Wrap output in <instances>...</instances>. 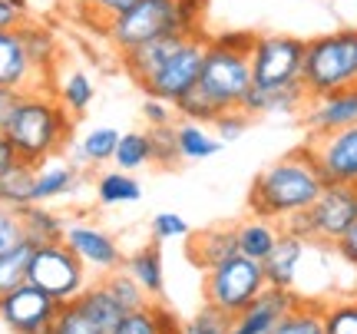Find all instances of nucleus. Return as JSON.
Instances as JSON below:
<instances>
[{
    "label": "nucleus",
    "mask_w": 357,
    "mask_h": 334,
    "mask_svg": "<svg viewBox=\"0 0 357 334\" xmlns=\"http://www.w3.org/2000/svg\"><path fill=\"white\" fill-rule=\"evenodd\" d=\"M149 142H153V166L159 169H176L182 162L178 155V142H176V126H149Z\"/></svg>",
    "instance_id": "obj_38"
},
{
    "label": "nucleus",
    "mask_w": 357,
    "mask_h": 334,
    "mask_svg": "<svg viewBox=\"0 0 357 334\" xmlns=\"http://www.w3.org/2000/svg\"><path fill=\"white\" fill-rule=\"evenodd\" d=\"M123 268L146 288L149 298H159L166 291V268H162V248H159V242H149L142 245L139 252H132L123 261Z\"/></svg>",
    "instance_id": "obj_23"
},
{
    "label": "nucleus",
    "mask_w": 357,
    "mask_h": 334,
    "mask_svg": "<svg viewBox=\"0 0 357 334\" xmlns=\"http://www.w3.org/2000/svg\"><path fill=\"white\" fill-rule=\"evenodd\" d=\"M238 255V238H235V225H212L205 231H192L189 235V258L192 265L202 271L218 268L222 261Z\"/></svg>",
    "instance_id": "obj_19"
},
{
    "label": "nucleus",
    "mask_w": 357,
    "mask_h": 334,
    "mask_svg": "<svg viewBox=\"0 0 357 334\" xmlns=\"http://www.w3.org/2000/svg\"><path fill=\"white\" fill-rule=\"evenodd\" d=\"M205 47H208V33H195V37H189L176 53H172V56H169L166 63L159 66V73H153L139 90L146 93V96L166 100V103L182 100V96L199 83L202 60H205Z\"/></svg>",
    "instance_id": "obj_10"
},
{
    "label": "nucleus",
    "mask_w": 357,
    "mask_h": 334,
    "mask_svg": "<svg viewBox=\"0 0 357 334\" xmlns=\"http://www.w3.org/2000/svg\"><path fill=\"white\" fill-rule=\"evenodd\" d=\"M79 182V166L77 162H63V159H47L37 166V202H50L60 195L73 192Z\"/></svg>",
    "instance_id": "obj_25"
},
{
    "label": "nucleus",
    "mask_w": 357,
    "mask_h": 334,
    "mask_svg": "<svg viewBox=\"0 0 357 334\" xmlns=\"http://www.w3.org/2000/svg\"><path fill=\"white\" fill-rule=\"evenodd\" d=\"M30 202H37V166L17 159L7 169H0V206L20 212Z\"/></svg>",
    "instance_id": "obj_20"
},
{
    "label": "nucleus",
    "mask_w": 357,
    "mask_h": 334,
    "mask_svg": "<svg viewBox=\"0 0 357 334\" xmlns=\"http://www.w3.org/2000/svg\"><path fill=\"white\" fill-rule=\"evenodd\" d=\"M305 126L311 136L318 132H331V129H344L357 123V86H347V90L328 93V96H314L307 100L305 113Z\"/></svg>",
    "instance_id": "obj_15"
},
{
    "label": "nucleus",
    "mask_w": 357,
    "mask_h": 334,
    "mask_svg": "<svg viewBox=\"0 0 357 334\" xmlns=\"http://www.w3.org/2000/svg\"><path fill=\"white\" fill-rule=\"evenodd\" d=\"M229 314L225 311L205 305L199 314H192L189 321H182V334H229Z\"/></svg>",
    "instance_id": "obj_40"
},
{
    "label": "nucleus",
    "mask_w": 357,
    "mask_h": 334,
    "mask_svg": "<svg viewBox=\"0 0 357 334\" xmlns=\"http://www.w3.org/2000/svg\"><path fill=\"white\" fill-rule=\"evenodd\" d=\"M321 189H324V176H321L311 149L301 146L258 172L248 189V212L281 225L284 219L314 206Z\"/></svg>",
    "instance_id": "obj_1"
},
{
    "label": "nucleus",
    "mask_w": 357,
    "mask_h": 334,
    "mask_svg": "<svg viewBox=\"0 0 357 334\" xmlns=\"http://www.w3.org/2000/svg\"><path fill=\"white\" fill-rule=\"evenodd\" d=\"M102 284L113 291V298L123 305V311H139V308H146L153 298L146 295V288H142L132 275H129L126 268H116V271H109L106 278H102Z\"/></svg>",
    "instance_id": "obj_35"
},
{
    "label": "nucleus",
    "mask_w": 357,
    "mask_h": 334,
    "mask_svg": "<svg viewBox=\"0 0 357 334\" xmlns=\"http://www.w3.org/2000/svg\"><path fill=\"white\" fill-rule=\"evenodd\" d=\"M47 334H106V331L79 308L77 301H66V305H60V311H56V318H53Z\"/></svg>",
    "instance_id": "obj_37"
},
{
    "label": "nucleus",
    "mask_w": 357,
    "mask_h": 334,
    "mask_svg": "<svg viewBox=\"0 0 357 334\" xmlns=\"http://www.w3.org/2000/svg\"><path fill=\"white\" fill-rule=\"evenodd\" d=\"M298 301H301L298 291H291V288H271V284H268L248 308H242L238 314H231L229 334H271L278 328L281 318H284Z\"/></svg>",
    "instance_id": "obj_14"
},
{
    "label": "nucleus",
    "mask_w": 357,
    "mask_h": 334,
    "mask_svg": "<svg viewBox=\"0 0 357 334\" xmlns=\"http://www.w3.org/2000/svg\"><path fill=\"white\" fill-rule=\"evenodd\" d=\"M63 242L86 268H96L102 275L123 268V261H126L113 235L100 225H93V222H70L63 229Z\"/></svg>",
    "instance_id": "obj_13"
},
{
    "label": "nucleus",
    "mask_w": 357,
    "mask_h": 334,
    "mask_svg": "<svg viewBox=\"0 0 357 334\" xmlns=\"http://www.w3.org/2000/svg\"><path fill=\"white\" fill-rule=\"evenodd\" d=\"M136 0H77V10L79 13H89L93 20H100V33L102 26L113 20L116 13H123L126 7H132Z\"/></svg>",
    "instance_id": "obj_44"
},
{
    "label": "nucleus",
    "mask_w": 357,
    "mask_h": 334,
    "mask_svg": "<svg viewBox=\"0 0 357 334\" xmlns=\"http://www.w3.org/2000/svg\"><path fill=\"white\" fill-rule=\"evenodd\" d=\"M176 142H178V155H182L185 162L212 159V155L222 153V146H225L215 132H208L202 123H192V119H178L176 123Z\"/></svg>",
    "instance_id": "obj_27"
},
{
    "label": "nucleus",
    "mask_w": 357,
    "mask_h": 334,
    "mask_svg": "<svg viewBox=\"0 0 357 334\" xmlns=\"http://www.w3.org/2000/svg\"><path fill=\"white\" fill-rule=\"evenodd\" d=\"M205 7L208 0H136L102 26V37L119 53L136 50L159 37H195L205 33Z\"/></svg>",
    "instance_id": "obj_3"
},
{
    "label": "nucleus",
    "mask_w": 357,
    "mask_h": 334,
    "mask_svg": "<svg viewBox=\"0 0 357 334\" xmlns=\"http://www.w3.org/2000/svg\"><path fill=\"white\" fill-rule=\"evenodd\" d=\"M172 113H176V106L166 103V100H155V96H146V100H142V116H146L149 126H166V123H172Z\"/></svg>",
    "instance_id": "obj_45"
},
{
    "label": "nucleus",
    "mask_w": 357,
    "mask_h": 334,
    "mask_svg": "<svg viewBox=\"0 0 357 334\" xmlns=\"http://www.w3.org/2000/svg\"><path fill=\"white\" fill-rule=\"evenodd\" d=\"M172 106H176L178 119H192V123H202V126H212L218 116L225 113V109H222V106H218L208 93L199 90V86H192V90L185 93L182 100H176Z\"/></svg>",
    "instance_id": "obj_36"
},
{
    "label": "nucleus",
    "mask_w": 357,
    "mask_h": 334,
    "mask_svg": "<svg viewBox=\"0 0 357 334\" xmlns=\"http://www.w3.org/2000/svg\"><path fill=\"white\" fill-rule=\"evenodd\" d=\"M10 162H17V153H13V146H10V139L0 132V169H7Z\"/></svg>",
    "instance_id": "obj_49"
},
{
    "label": "nucleus",
    "mask_w": 357,
    "mask_h": 334,
    "mask_svg": "<svg viewBox=\"0 0 357 334\" xmlns=\"http://www.w3.org/2000/svg\"><path fill=\"white\" fill-rule=\"evenodd\" d=\"M26 282L43 288L60 305H66V301H77L79 291L86 288V265L66 248V242L37 245L33 258H30Z\"/></svg>",
    "instance_id": "obj_8"
},
{
    "label": "nucleus",
    "mask_w": 357,
    "mask_h": 334,
    "mask_svg": "<svg viewBox=\"0 0 357 334\" xmlns=\"http://www.w3.org/2000/svg\"><path fill=\"white\" fill-rule=\"evenodd\" d=\"M26 90H17V86H0V132H3V126L10 123V116L17 113V106H20V100H24Z\"/></svg>",
    "instance_id": "obj_46"
},
{
    "label": "nucleus",
    "mask_w": 357,
    "mask_h": 334,
    "mask_svg": "<svg viewBox=\"0 0 357 334\" xmlns=\"http://www.w3.org/2000/svg\"><path fill=\"white\" fill-rule=\"evenodd\" d=\"M169 334H182V331H169Z\"/></svg>",
    "instance_id": "obj_51"
},
{
    "label": "nucleus",
    "mask_w": 357,
    "mask_h": 334,
    "mask_svg": "<svg viewBox=\"0 0 357 334\" xmlns=\"http://www.w3.org/2000/svg\"><path fill=\"white\" fill-rule=\"evenodd\" d=\"M96 199L100 206H129V202H139L142 199V185L139 179H132V172L113 169V172H102L96 179Z\"/></svg>",
    "instance_id": "obj_30"
},
{
    "label": "nucleus",
    "mask_w": 357,
    "mask_h": 334,
    "mask_svg": "<svg viewBox=\"0 0 357 334\" xmlns=\"http://www.w3.org/2000/svg\"><path fill=\"white\" fill-rule=\"evenodd\" d=\"M116 169L123 172H136V169H146L153 162V142H149V132H119V146L113 153Z\"/></svg>",
    "instance_id": "obj_32"
},
{
    "label": "nucleus",
    "mask_w": 357,
    "mask_h": 334,
    "mask_svg": "<svg viewBox=\"0 0 357 334\" xmlns=\"http://www.w3.org/2000/svg\"><path fill=\"white\" fill-rule=\"evenodd\" d=\"M56 311H60V301L30 282L0 298V321L13 334H47Z\"/></svg>",
    "instance_id": "obj_11"
},
{
    "label": "nucleus",
    "mask_w": 357,
    "mask_h": 334,
    "mask_svg": "<svg viewBox=\"0 0 357 334\" xmlns=\"http://www.w3.org/2000/svg\"><path fill=\"white\" fill-rule=\"evenodd\" d=\"M265 288H268V282H265L261 261L245 258L242 252H238V255H231L229 261H222L218 268L205 271L202 295H205V305L225 311L231 318V314H238L242 308H248Z\"/></svg>",
    "instance_id": "obj_7"
},
{
    "label": "nucleus",
    "mask_w": 357,
    "mask_h": 334,
    "mask_svg": "<svg viewBox=\"0 0 357 334\" xmlns=\"http://www.w3.org/2000/svg\"><path fill=\"white\" fill-rule=\"evenodd\" d=\"M271 334H328L324 331V305L311 301V298H301Z\"/></svg>",
    "instance_id": "obj_31"
},
{
    "label": "nucleus",
    "mask_w": 357,
    "mask_h": 334,
    "mask_svg": "<svg viewBox=\"0 0 357 334\" xmlns=\"http://www.w3.org/2000/svg\"><path fill=\"white\" fill-rule=\"evenodd\" d=\"M357 222V185L351 182H324L314 206L281 222V231H291L298 238L318 245H337L347 229Z\"/></svg>",
    "instance_id": "obj_6"
},
{
    "label": "nucleus",
    "mask_w": 357,
    "mask_h": 334,
    "mask_svg": "<svg viewBox=\"0 0 357 334\" xmlns=\"http://www.w3.org/2000/svg\"><path fill=\"white\" fill-rule=\"evenodd\" d=\"M307 149L314 155L324 182H351V185H357V123L311 136Z\"/></svg>",
    "instance_id": "obj_12"
},
{
    "label": "nucleus",
    "mask_w": 357,
    "mask_h": 334,
    "mask_svg": "<svg viewBox=\"0 0 357 334\" xmlns=\"http://www.w3.org/2000/svg\"><path fill=\"white\" fill-rule=\"evenodd\" d=\"M301 86L307 90L311 100L347 90V86H357V30L354 26H341V30L305 40Z\"/></svg>",
    "instance_id": "obj_5"
},
{
    "label": "nucleus",
    "mask_w": 357,
    "mask_h": 334,
    "mask_svg": "<svg viewBox=\"0 0 357 334\" xmlns=\"http://www.w3.org/2000/svg\"><path fill=\"white\" fill-rule=\"evenodd\" d=\"M3 136L10 139L17 159L30 166H40L53 155H60L73 139V116L53 96L47 86H33L24 93V100L3 126Z\"/></svg>",
    "instance_id": "obj_2"
},
{
    "label": "nucleus",
    "mask_w": 357,
    "mask_h": 334,
    "mask_svg": "<svg viewBox=\"0 0 357 334\" xmlns=\"http://www.w3.org/2000/svg\"><path fill=\"white\" fill-rule=\"evenodd\" d=\"M252 79L255 86H291L301 83L305 40L288 33H255L252 43Z\"/></svg>",
    "instance_id": "obj_9"
},
{
    "label": "nucleus",
    "mask_w": 357,
    "mask_h": 334,
    "mask_svg": "<svg viewBox=\"0 0 357 334\" xmlns=\"http://www.w3.org/2000/svg\"><path fill=\"white\" fill-rule=\"evenodd\" d=\"M149 231H153V242H172V238H189L192 229L189 222L182 219L178 212H159V215H153V225H149Z\"/></svg>",
    "instance_id": "obj_42"
},
{
    "label": "nucleus",
    "mask_w": 357,
    "mask_h": 334,
    "mask_svg": "<svg viewBox=\"0 0 357 334\" xmlns=\"http://www.w3.org/2000/svg\"><path fill=\"white\" fill-rule=\"evenodd\" d=\"M119 146V132L113 126H96L73 146V162L77 166H102L113 162V153Z\"/></svg>",
    "instance_id": "obj_29"
},
{
    "label": "nucleus",
    "mask_w": 357,
    "mask_h": 334,
    "mask_svg": "<svg viewBox=\"0 0 357 334\" xmlns=\"http://www.w3.org/2000/svg\"><path fill=\"white\" fill-rule=\"evenodd\" d=\"M307 90L301 83H291V86H255L245 93L242 109L252 119H261V116H301L307 106Z\"/></svg>",
    "instance_id": "obj_16"
},
{
    "label": "nucleus",
    "mask_w": 357,
    "mask_h": 334,
    "mask_svg": "<svg viewBox=\"0 0 357 334\" xmlns=\"http://www.w3.org/2000/svg\"><path fill=\"white\" fill-rule=\"evenodd\" d=\"M334 252H337V258H344L351 268H357V222L351 225V229H347L344 238L334 245Z\"/></svg>",
    "instance_id": "obj_47"
},
{
    "label": "nucleus",
    "mask_w": 357,
    "mask_h": 334,
    "mask_svg": "<svg viewBox=\"0 0 357 334\" xmlns=\"http://www.w3.org/2000/svg\"><path fill=\"white\" fill-rule=\"evenodd\" d=\"M17 30H20V37H24L26 56H30L33 70H37L40 79L47 83L50 73L56 70V63H60V43L53 37V30H47L43 24H26V20L17 26Z\"/></svg>",
    "instance_id": "obj_22"
},
{
    "label": "nucleus",
    "mask_w": 357,
    "mask_h": 334,
    "mask_svg": "<svg viewBox=\"0 0 357 334\" xmlns=\"http://www.w3.org/2000/svg\"><path fill=\"white\" fill-rule=\"evenodd\" d=\"M252 123H255V119L245 113L242 106H235V109H225V113L218 116L212 126H215V136L222 142H235V139H242L245 132H248V126H252Z\"/></svg>",
    "instance_id": "obj_41"
},
{
    "label": "nucleus",
    "mask_w": 357,
    "mask_h": 334,
    "mask_svg": "<svg viewBox=\"0 0 357 334\" xmlns=\"http://www.w3.org/2000/svg\"><path fill=\"white\" fill-rule=\"evenodd\" d=\"M93 100H96V86H93L89 73L86 70H70L60 83V103L70 109V116H83Z\"/></svg>",
    "instance_id": "obj_34"
},
{
    "label": "nucleus",
    "mask_w": 357,
    "mask_h": 334,
    "mask_svg": "<svg viewBox=\"0 0 357 334\" xmlns=\"http://www.w3.org/2000/svg\"><path fill=\"white\" fill-rule=\"evenodd\" d=\"M169 331H182V321L169 308L149 301L139 311H126L109 334H169Z\"/></svg>",
    "instance_id": "obj_24"
},
{
    "label": "nucleus",
    "mask_w": 357,
    "mask_h": 334,
    "mask_svg": "<svg viewBox=\"0 0 357 334\" xmlns=\"http://www.w3.org/2000/svg\"><path fill=\"white\" fill-rule=\"evenodd\" d=\"M324 331L357 334V301H331V305H324Z\"/></svg>",
    "instance_id": "obj_39"
},
{
    "label": "nucleus",
    "mask_w": 357,
    "mask_h": 334,
    "mask_svg": "<svg viewBox=\"0 0 357 334\" xmlns=\"http://www.w3.org/2000/svg\"><path fill=\"white\" fill-rule=\"evenodd\" d=\"M26 235H24V222H20V212L17 208H7L0 206V255L10 252L17 245H24Z\"/></svg>",
    "instance_id": "obj_43"
},
{
    "label": "nucleus",
    "mask_w": 357,
    "mask_h": 334,
    "mask_svg": "<svg viewBox=\"0 0 357 334\" xmlns=\"http://www.w3.org/2000/svg\"><path fill=\"white\" fill-rule=\"evenodd\" d=\"M252 43L255 33L248 30H235V33H218L208 37L202 60V73H199V90L208 93L222 109H235L242 106L245 93L252 90Z\"/></svg>",
    "instance_id": "obj_4"
},
{
    "label": "nucleus",
    "mask_w": 357,
    "mask_h": 334,
    "mask_svg": "<svg viewBox=\"0 0 357 334\" xmlns=\"http://www.w3.org/2000/svg\"><path fill=\"white\" fill-rule=\"evenodd\" d=\"M26 20V13H20L17 7H10L7 0H0V30H13Z\"/></svg>",
    "instance_id": "obj_48"
},
{
    "label": "nucleus",
    "mask_w": 357,
    "mask_h": 334,
    "mask_svg": "<svg viewBox=\"0 0 357 334\" xmlns=\"http://www.w3.org/2000/svg\"><path fill=\"white\" fill-rule=\"evenodd\" d=\"M235 238H238V252L245 258L265 261L281 238V225L271 219H261V215H248L245 222H235Z\"/></svg>",
    "instance_id": "obj_21"
},
{
    "label": "nucleus",
    "mask_w": 357,
    "mask_h": 334,
    "mask_svg": "<svg viewBox=\"0 0 357 334\" xmlns=\"http://www.w3.org/2000/svg\"><path fill=\"white\" fill-rule=\"evenodd\" d=\"M20 222H24V235L26 242L33 245H50V242H63V229L66 222L50 212L43 202H30V206L20 208Z\"/></svg>",
    "instance_id": "obj_26"
},
{
    "label": "nucleus",
    "mask_w": 357,
    "mask_h": 334,
    "mask_svg": "<svg viewBox=\"0 0 357 334\" xmlns=\"http://www.w3.org/2000/svg\"><path fill=\"white\" fill-rule=\"evenodd\" d=\"M7 3H10V7H17L20 13H26V7H30V0H7Z\"/></svg>",
    "instance_id": "obj_50"
},
{
    "label": "nucleus",
    "mask_w": 357,
    "mask_h": 334,
    "mask_svg": "<svg viewBox=\"0 0 357 334\" xmlns=\"http://www.w3.org/2000/svg\"><path fill=\"white\" fill-rule=\"evenodd\" d=\"M0 86H17V90H33V86H47L40 73L33 70L30 56H26L24 37L20 30H0Z\"/></svg>",
    "instance_id": "obj_17"
},
{
    "label": "nucleus",
    "mask_w": 357,
    "mask_h": 334,
    "mask_svg": "<svg viewBox=\"0 0 357 334\" xmlns=\"http://www.w3.org/2000/svg\"><path fill=\"white\" fill-rule=\"evenodd\" d=\"M30 258H33V245L24 242L0 255V298L10 295L13 288H20L30 275Z\"/></svg>",
    "instance_id": "obj_33"
},
{
    "label": "nucleus",
    "mask_w": 357,
    "mask_h": 334,
    "mask_svg": "<svg viewBox=\"0 0 357 334\" xmlns=\"http://www.w3.org/2000/svg\"><path fill=\"white\" fill-rule=\"evenodd\" d=\"M77 305H79L83 311H86L89 318L100 324V328H102L106 334L113 331L116 324H119V318L126 314V311H123V305L116 301L113 291H109V288H106L102 282H100V284H86V288L79 291Z\"/></svg>",
    "instance_id": "obj_28"
},
{
    "label": "nucleus",
    "mask_w": 357,
    "mask_h": 334,
    "mask_svg": "<svg viewBox=\"0 0 357 334\" xmlns=\"http://www.w3.org/2000/svg\"><path fill=\"white\" fill-rule=\"evenodd\" d=\"M307 238H298L291 231H281L278 245L271 248V255L261 261V268H265V282L271 288H291L298 284V271L305 265V255H307Z\"/></svg>",
    "instance_id": "obj_18"
}]
</instances>
